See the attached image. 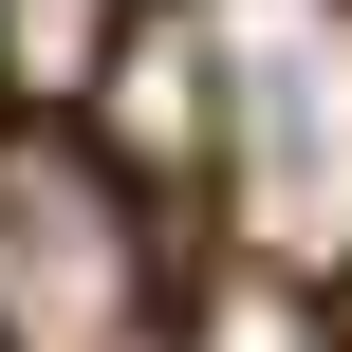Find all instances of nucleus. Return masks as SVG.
I'll list each match as a JSON object with an SVG mask.
<instances>
[{
    "label": "nucleus",
    "mask_w": 352,
    "mask_h": 352,
    "mask_svg": "<svg viewBox=\"0 0 352 352\" xmlns=\"http://www.w3.org/2000/svg\"><path fill=\"white\" fill-rule=\"evenodd\" d=\"M148 316V241H130V167L37 148L0 186V352H111Z\"/></svg>",
    "instance_id": "f257e3e1"
},
{
    "label": "nucleus",
    "mask_w": 352,
    "mask_h": 352,
    "mask_svg": "<svg viewBox=\"0 0 352 352\" xmlns=\"http://www.w3.org/2000/svg\"><path fill=\"white\" fill-rule=\"evenodd\" d=\"M204 130H223V93H204V56H186V37H111V74H93V148L167 186V167H186Z\"/></svg>",
    "instance_id": "f03ea898"
},
{
    "label": "nucleus",
    "mask_w": 352,
    "mask_h": 352,
    "mask_svg": "<svg viewBox=\"0 0 352 352\" xmlns=\"http://www.w3.org/2000/svg\"><path fill=\"white\" fill-rule=\"evenodd\" d=\"M111 37H130V0H0V93L19 111H93Z\"/></svg>",
    "instance_id": "7ed1b4c3"
}]
</instances>
